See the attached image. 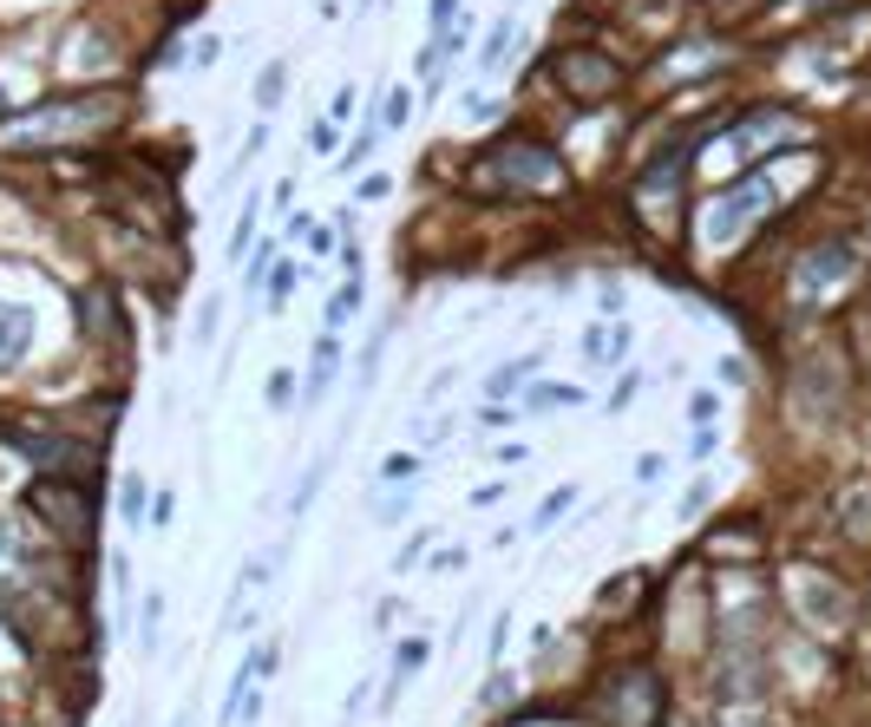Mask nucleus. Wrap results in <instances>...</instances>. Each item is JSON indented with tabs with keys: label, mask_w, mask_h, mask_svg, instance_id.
I'll return each instance as SVG.
<instances>
[{
	"label": "nucleus",
	"mask_w": 871,
	"mask_h": 727,
	"mask_svg": "<svg viewBox=\"0 0 871 727\" xmlns=\"http://www.w3.org/2000/svg\"><path fill=\"white\" fill-rule=\"evenodd\" d=\"M112 124H124V99H112V93H79V99H53V106H33V112L0 119V151L73 144V138L112 131Z\"/></svg>",
	"instance_id": "obj_1"
},
{
	"label": "nucleus",
	"mask_w": 871,
	"mask_h": 727,
	"mask_svg": "<svg viewBox=\"0 0 871 727\" xmlns=\"http://www.w3.org/2000/svg\"><path fill=\"white\" fill-rule=\"evenodd\" d=\"M479 184H511V191H557L564 164L551 144L537 138H498L492 151L479 158Z\"/></svg>",
	"instance_id": "obj_2"
},
{
	"label": "nucleus",
	"mask_w": 871,
	"mask_h": 727,
	"mask_svg": "<svg viewBox=\"0 0 871 727\" xmlns=\"http://www.w3.org/2000/svg\"><path fill=\"white\" fill-rule=\"evenodd\" d=\"M773 210V184L766 177H741L734 191H721L715 204H708V224H701V237L715 242V249H734V242L760 224Z\"/></svg>",
	"instance_id": "obj_3"
},
{
	"label": "nucleus",
	"mask_w": 871,
	"mask_h": 727,
	"mask_svg": "<svg viewBox=\"0 0 871 727\" xmlns=\"http://www.w3.org/2000/svg\"><path fill=\"white\" fill-rule=\"evenodd\" d=\"M7 440L33 459V466H46L53 479H73V473H92L99 466V453L92 446H79V440H66V433H33V426H7Z\"/></svg>",
	"instance_id": "obj_4"
},
{
	"label": "nucleus",
	"mask_w": 871,
	"mask_h": 727,
	"mask_svg": "<svg viewBox=\"0 0 871 727\" xmlns=\"http://www.w3.org/2000/svg\"><path fill=\"white\" fill-rule=\"evenodd\" d=\"M603 715L617 727H655L662 715V688H655V675H642V669H629L610 682V695H603Z\"/></svg>",
	"instance_id": "obj_5"
},
{
	"label": "nucleus",
	"mask_w": 871,
	"mask_h": 727,
	"mask_svg": "<svg viewBox=\"0 0 871 727\" xmlns=\"http://www.w3.org/2000/svg\"><path fill=\"white\" fill-rule=\"evenodd\" d=\"M557 79H564L570 99L597 106V99H610V93L622 86V66L617 59H603V53H557Z\"/></svg>",
	"instance_id": "obj_6"
},
{
	"label": "nucleus",
	"mask_w": 871,
	"mask_h": 727,
	"mask_svg": "<svg viewBox=\"0 0 871 727\" xmlns=\"http://www.w3.org/2000/svg\"><path fill=\"white\" fill-rule=\"evenodd\" d=\"M33 511L40 518H53L59 524V538H92V504H86V491H73V485H40L33 491Z\"/></svg>",
	"instance_id": "obj_7"
},
{
	"label": "nucleus",
	"mask_w": 871,
	"mask_h": 727,
	"mask_svg": "<svg viewBox=\"0 0 871 727\" xmlns=\"http://www.w3.org/2000/svg\"><path fill=\"white\" fill-rule=\"evenodd\" d=\"M852 275V242H819L806 262H799V302H819L832 282Z\"/></svg>",
	"instance_id": "obj_8"
},
{
	"label": "nucleus",
	"mask_w": 871,
	"mask_h": 727,
	"mask_svg": "<svg viewBox=\"0 0 871 727\" xmlns=\"http://www.w3.org/2000/svg\"><path fill=\"white\" fill-rule=\"evenodd\" d=\"M26 341H33V308H20V302H0V373L26 355Z\"/></svg>",
	"instance_id": "obj_9"
},
{
	"label": "nucleus",
	"mask_w": 871,
	"mask_h": 727,
	"mask_svg": "<svg viewBox=\"0 0 871 727\" xmlns=\"http://www.w3.org/2000/svg\"><path fill=\"white\" fill-rule=\"evenodd\" d=\"M335 367H341V348H335V335H322V341H315V367H308V387H302V406H322V400H328Z\"/></svg>",
	"instance_id": "obj_10"
},
{
	"label": "nucleus",
	"mask_w": 871,
	"mask_h": 727,
	"mask_svg": "<svg viewBox=\"0 0 871 727\" xmlns=\"http://www.w3.org/2000/svg\"><path fill=\"white\" fill-rule=\"evenodd\" d=\"M511 40H518V13H504L492 26V40H486V53H479V73H504V66H511Z\"/></svg>",
	"instance_id": "obj_11"
},
{
	"label": "nucleus",
	"mask_w": 871,
	"mask_h": 727,
	"mask_svg": "<svg viewBox=\"0 0 871 727\" xmlns=\"http://www.w3.org/2000/svg\"><path fill=\"white\" fill-rule=\"evenodd\" d=\"M531 373H537V355H524V361H504L492 380H486V393H492V400H511V393H524V387H531Z\"/></svg>",
	"instance_id": "obj_12"
},
{
	"label": "nucleus",
	"mask_w": 871,
	"mask_h": 727,
	"mask_svg": "<svg viewBox=\"0 0 871 727\" xmlns=\"http://www.w3.org/2000/svg\"><path fill=\"white\" fill-rule=\"evenodd\" d=\"M355 308H361V269L335 289V302H328V322H322V328H328V335H335V328H348V322H355Z\"/></svg>",
	"instance_id": "obj_13"
},
{
	"label": "nucleus",
	"mask_w": 871,
	"mask_h": 727,
	"mask_svg": "<svg viewBox=\"0 0 871 727\" xmlns=\"http://www.w3.org/2000/svg\"><path fill=\"white\" fill-rule=\"evenodd\" d=\"M282 86H288V66H282V59H269V66H262V79H255V112H275Z\"/></svg>",
	"instance_id": "obj_14"
},
{
	"label": "nucleus",
	"mask_w": 871,
	"mask_h": 727,
	"mask_svg": "<svg viewBox=\"0 0 871 727\" xmlns=\"http://www.w3.org/2000/svg\"><path fill=\"white\" fill-rule=\"evenodd\" d=\"M79 308H86V328H92V335H106V341L119 335V322H112V295H106V289H92Z\"/></svg>",
	"instance_id": "obj_15"
},
{
	"label": "nucleus",
	"mask_w": 871,
	"mask_h": 727,
	"mask_svg": "<svg viewBox=\"0 0 871 727\" xmlns=\"http://www.w3.org/2000/svg\"><path fill=\"white\" fill-rule=\"evenodd\" d=\"M584 400V387H524V406L531 413H544V406H577Z\"/></svg>",
	"instance_id": "obj_16"
},
{
	"label": "nucleus",
	"mask_w": 871,
	"mask_h": 727,
	"mask_svg": "<svg viewBox=\"0 0 871 727\" xmlns=\"http://www.w3.org/2000/svg\"><path fill=\"white\" fill-rule=\"evenodd\" d=\"M157 629H164V597L151 590V597H144V609H138V642H144V655L157 649Z\"/></svg>",
	"instance_id": "obj_17"
},
{
	"label": "nucleus",
	"mask_w": 871,
	"mask_h": 727,
	"mask_svg": "<svg viewBox=\"0 0 871 727\" xmlns=\"http://www.w3.org/2000/svg\"><path fill=\"white\" fill-rule=\"evenodd\" d=\"M406 112H413V93H406V86H393V93L380 99V131H400Z\"/></svg>",
	"instance_id": "obj_18"
},
{
	"label": "nucleus",
	"mask_w": 871,
	"mask_h": 727,
	"mask_svg": "<svg viewBox=\"0 0 871 727\" xmlns=\"http://www.w3.org/2000/svg\"><path fill=\"white\" fill-rule=\"evenodd\" d=\"M295 275H302V262H275V269H269V282H262V289H269V308H282V302H288Z\"/></svg>",
	"instance_id": "obj_19"
},
{
	"label": "nucleus",
	"mask_w": 871,
	"mask_h": 727,
	"mask_svg": "<svg viewBox=\"0 0 871 727\" xmlns=\"http://www.w3.org/2000/svg\"><path fill=\"white\" fill-rule=\"evenodd\" d=\"M322 479H328V459H322V466H315V473H308V479L295 485V498H288V518H302V511H308V504H315V491H322Z\"/></svg>",
	"instance_id": "obj_20"
},
{
	"label": "nucleus",
	"mask_w": 871,
	"mask_h": 727,
	"mask_svg": "<svg viewBox=\"0 0 871 727\" xmlns=\"http://www.w3.org/2000/svg\"><path fill=\"white\" fill-rule=\"evenodd\" d=\"M255 217H262V197H249V204H243V217H237V230H230V256H243V249H249V237H255Z\"/></svg>",
	"instance_id": "obj_21"
},
{
	"label": "nucleus",
	"mask_w": 871,
	"mask_h": 727,
	"mask_svg": "<svg viewBox=\"0 0 871 727\" xmlns=\"http://www.w3.org/2000/svg\"><path fill=\"white\" fill-rule=\"evenodd\" d=\"M217 322H224V295H204V308H197V341H217Z\"/></svg>",
	"instance_id": "obj_22"
},
{
	"label": "nucleus",
	"mask_w": 871,
	"mask_h": 727,
	"mask_svg": "<svg viewBox=\"0 0 871 727\" xmlns=\"http://www.w3.org/2000/svg\"><path fill=\"white\" fill-rule=\"evenodd\" d=\"M564 511H570V485H564V491H551V498L537 504V518H531V531H544V524H557Z\"/></svg>",
	"instance_id": "obj_23"
},
{
	"label": "nucleus",
	"mask_w": 871,
	"mask_h": 727,
	"mask_svg": "<svg viewBox=\"0 0 871 727\" xmlns=\"http://www.w3.org/2000/svg\"><path fill=\"white\" fill-rule=\"evenodd\" d=\"M380 479H393V485H413V479H420V459H413V453H393V459L380 466Z\"/></svg>",
	"instance_id": "obj_24"
},
{
	"label": "nucleus",
	"mask_w": 871,
	"mask_h": 727,
	"mask_svg": "<svg viewBox=\"0 0 871 727\" xmlns=\"http://www.w3.org/2000/svg\"><path fill=\"white\" fill-rule=\"evenodd\" d=\"M806 604H813V616H846V597H839V590H819V577H813Z\"/></svg>",
	"instance_id": "obj_25"
},
{
	"label": "nucleus",
	"mask_w": 871,
	"mask_h": 727,
	"mask_svg": "<svg viewBox=\"0 0 871 727\" xmlns=\"http://www.w3.org/2000/svg\"><path fill=\"white\" fill-rule=\"evenodd\" d=\"M426 655H433L426 642H406V649H400V662H393V682H406V675H413V669H420Z\"/></svg>",
	"instance_id": "obj_26"
},
{
	"label": "nucleus",
	"mask_w": 871,
	"mask_h": 727,
	"mask_svg": "<svg viewBox=\"0 0 871 727\" xmlns=\"http://www.w3.org/2000/svg\"><path fill=\"white\" fill-rule=\"evenodd\" d=\"M124 518H131V524H138V518H144V479H124Z\"/></svg>",
	"instance_id": "obj_27"
},
{
	"label": "nucleus",
	"mask_w": 871,
	"mask_h": 727,
	"mask_svg": "<svg viewBox=\"0 0 871 727\" xmlns=\"http://www.w3.org/2000/svg\"><path fill=\"white\" fill-rule=\"evenodd\" d=\"M511 695H518V682H511V675H492V682H486V695H479V702H486V708H498V702H511Z\"/></svg>",
	"instance_id": "obj_28"
},
{
	"label": "nucleus",
	"mask_w": 871,
	"mask_h": 727,
	"mask_svg": "<svg viewBox=\"0 0 871 727\" xmlns=\"http://www.w3.org/2000/svg\"><path fill=\"white\" fill-rule=\"evenodd\" d=\"M217 53H224V40H217V33H204V40L190 46V66H217Z\"/></svg>",
	"instance_id": "obj_29"
},
{
	"label": "nucleus",
	"mask_w": 871,
	"mask_h": 727,
	"mask_svg": "<svg viewBox=\"0 0 871 727\" xmlns=\"http://www.w3.org/2000/svg\"><path fill=\"white\" fill-rule=\"evenodd\" d=\"M269 400H275V406H288V400H295V373H288V367H275V380H269Z\"/></svg>",
	"instance_id": "obj_30"
},
{
	"label": "nucleus",
	"mask_w": 871,
	"mask_h": 727,
	"mask_svg": "<svg viewBox=\"0 0 871 727\" xmlns=\"http://www.w3.org/2000/svg\"><path fill=\"white\" fill-rule=\"evenodd\" d=\"M420 551H426V531H413V538L400 544V557H393V571H413V557H420Z\"/></svg>",
	"instance_id": "obj_31"
},
{
	"label": "nucleus",
	"mask_w": 871,
	"mask_h": 727,
	"mask_svg": "<svg viewBox=\"0 0 871 727\" xmlns=\"http://www.w3.org/2000/svg\"><path fill=\"white\" fill-rule=\"evenodd\" d=\"M635 387H642L635 373H622V380H617V393H610V406H617V413H622V406H629V400H635Z\"/></svg>",
	"instance_id": "obj_32"
},
{
	"label": "nucleus",
	"mask_w": 871,
	"mask_h": 727,
	"mask_svg": "<svg viewBox=\"0 0 871 727\" xmlns=\"http://www.w3.org/2000/svg\"><path fill=\"white\" fill-rule=\"evenodd\" d=\"M635 479L655 485V479H662V459H655V453H642V459H635Z\"/></svg>",
	"instance_id": "obj_33"
},
{
	"label": "nucleus",
	"mask_w": 871,
	"mask_h": 727,
	"mask_svg": "<svg viewBox=\"0 0 871 727\" xmlns=\"http://www.w3.org/2000/svg\"><path fill=\"white\" fill-rule=\"evenodd\" d=\"M453 13H459V0H433V26H439V33L453 26Z\"/></svg>",
	"instance_id": "obj_34"
},
{
	"label": "nucleus",
	"mask_w": 871,
	"mask_h": 727,
	"mask_svg": "<svg viewBox=\"0 0 871 727\" xmlns=\"http://www.w3.org/2000/svg\"><path fill=\"white\" fill-rule=\"evenodd\" d=\"M171 727H190V708H184V715H177V721H171Z\"/></svg>",
	"instance_id": "obj_35"
}]
</instances>
